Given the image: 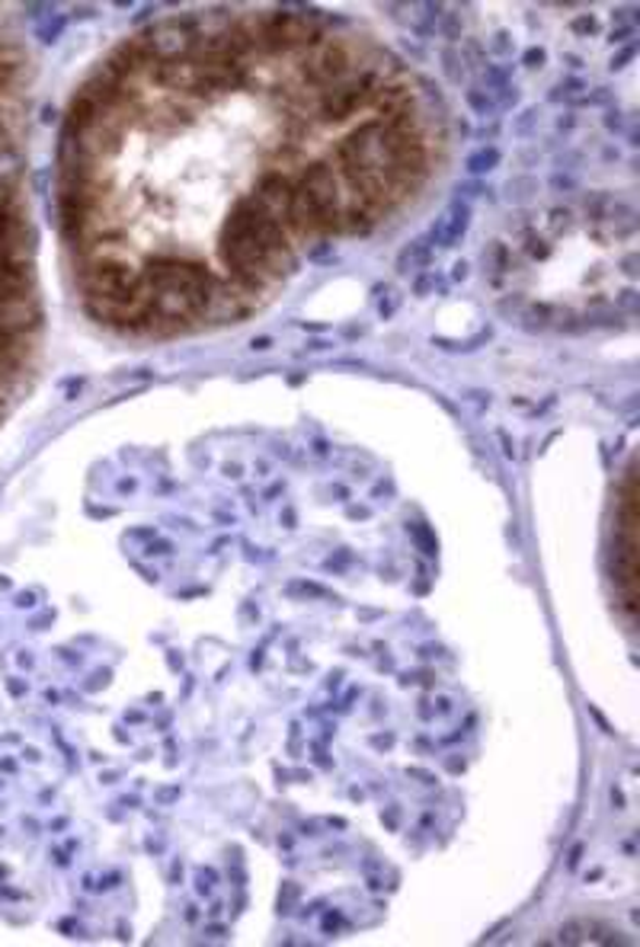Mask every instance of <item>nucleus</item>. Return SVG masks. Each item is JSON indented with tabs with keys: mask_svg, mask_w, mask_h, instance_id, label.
<instances>
[{
	"mask_svg": "<svg viewBox=\"0 0 640 947\" xmlns=\"http://www.w3.org/2000/svg\"><path fill=\"white\" fill-rule=\"evenodd\" d=\"M468 103H471V106H474V109H478L481 116H487V112H493V99H491V96L478 94V91H471V94H468Z\"/></svg>",
	"mask_w": 640,
	"mask_h": 947,
	"instance_id": "nucleus-5",
	"label": "nucleus"
},
{
	"mask_svg": "<svg viewBox=\"0 0 640 947\" xmlns=\"http://www.w3.org/2000/svg\"><path fill=\"white\" fill-rule=\"evenodd\" d=\"M496 164H499V151H496V147H484V151H478V154L468 157V170H471V173H487Z\"/></svg>",
	"mask_w": 640,
	"mask_h": 947,
	"instance_id": "nucleus-3",
	"label": "nucleus"
},
{
	"mask_svg": "<svg viewBox=\"0 0 640 947\" xmlns=\"http://www.w3.org/2000/svg\"><path fill=\"white\" fill-rule=\"evenodd\" d=\"M573 29H577V33H595V20H592V16H580V20H573Z\"/></svg>",
	"mask_w": 640,
	"mask_h": 947,
	"instance_id": "nucleus-7",
	"label": "nucleus"
},
{
	"mask_svg": "<svg viewBox=\"0 0 640 947\" xmlns=\"http://www.w3.org/2000/svg\"><path fill=\"white\" fill-rule=\"evenodd\" d=\"M423 260H426V243H416L413 250H407V253L400 256V269L416 266V263H423Z\"/></svg>",
	"mask_w": 640,
	"mask_h": 947,
	"instance_id": "nucleus-4",
	"label": "nucleus"
},
{
	"mask_svg": "<svg viewBox=\"0 0 640 947\" xmlns=\"http://www.w3.org/2000/svg\"><path fill=\"white\" fill-rule=\"evenodd\" d=\"M526 64H529V68L544 64V48H529V51H526Z\"/></svg>",
	"mask_w": 640,
	"mask_h": 947,
	"instance_id": "nucleus-6",
	"label": "nucleus"
},
{
	"mask_svg": "<svg viewBox=\"0 0 640 947\" xmlns=\"http://www.w3.org/2000/svg\"><path fill=\"white\" fill-rule=\"evenodd\" d=\"M464 228H468V208H464L461 202H455V205L445 212L443 218L436 221V228H433V240L443 243V247H448V243L461 235Z\"/></svg>",
	"mask_w": 640,
	"mask_h": 947,
	"instance_id": "nucleus-2",
	"label": "nucleus"
},
{
	"mask_svg": "<svg viewBox=\"0 0 640 947\" xmlns=\"http://www.w3.org/2000/svg\"><path fill=\"white\" fill-rule=\"evenodd\" d=\"M273 218H279L282 225L289 221V208L295 199V177H286L282 170H266L256 180V192H250Z\"/></svg>",
	"mask_w": 640,
	"mask_h": 947,
	"instance_id": "nucleus-1",
	"label": "nucleus"
}]
</instances>
